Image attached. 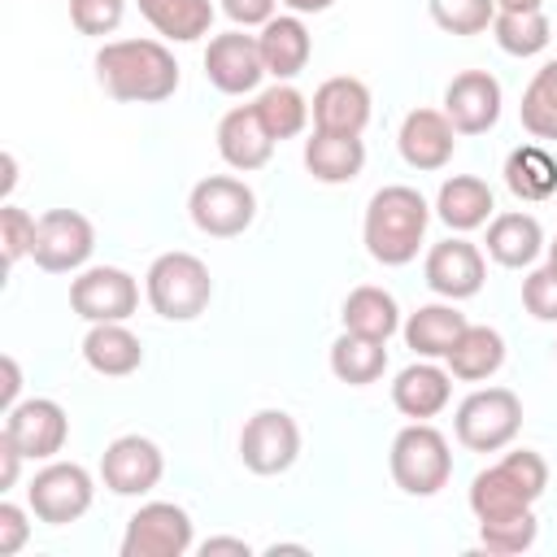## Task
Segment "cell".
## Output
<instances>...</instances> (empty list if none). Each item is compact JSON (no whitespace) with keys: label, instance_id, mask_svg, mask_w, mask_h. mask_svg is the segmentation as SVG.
I'll return each mask as SVG.
<instances>
[{"label":"cell","instance_id":"obj_1","mask_svg":"<svg viewBox=\"0 0 557 557\" xmlns=\"http://www.w3.org/2000/svg\"><path fill=\"white\" fill-rule=\"evenodd\" d=\"M96 78L122 104H161L178 91V61L161 39H113L96 52Z\"/></svg>","mask_w":557,"mask_h":557},{"label":"cell","instance_id":"obj_2","mask_svg":"<svg viewBox=\"0 0 557 557\" xmlns=\"http://www.w3.org/2000/svg\"><path fill=\"white\" fill-rule=\"evenodd\" d=\"M426 222H431V205L422 200V191L405 183H387L366 205V226H361L366 252L379 265H409L422 248Z\"/></svg>","mask_w":557,"mask_h":557},{"label":"cell","instance_id":"obj_3","mask_svg":"<svg viewBox=\"0 0 557 557\" xmlns=\"http://www.w3.org/2000/svg\"><path fill=\"white\" fill-rule=\"evenodd\" d=\"M144 292L152 313H161L165 322H191L209 309L213 300V278L209 265L191 252H161L148 274H144Z\"/></svg>","mask_w":557,"mask_h":557},{"label":"cell","instance_id":"obj_4","mask_svg":"<svg viewBox=\"0 0 557 557\" xmlns=\"http://www.w3.org/2000/svg\"><path fill=\"white\" fill-rule=\"evenodd\" d=\"M387 466H392L396 487L409 492V496H435L453 479L448 440L431 422H409L405 431H396Z\"/></svg>","mask_w":557,"mask_h":557},{"label":"cell","instance_id":"obj_5","mask_svg":"<svg viewBox=\"0 0 557 557\" xmlns=\"http://www.w3.org/2000/svg\"><path fill=\"white\" fill-rule=\"evenodd\" d=\"M453 431L470 453H500L522 431V400L509 387H479L457 405Z\"/></svg>","mask_w":557,"mask_h":557},{"label":"cell","instance_id":"obj_6","mask_svg":"<svg viewBox=\"0 0 557 557\" xmlns=\"http://www.w3.org/2000/svg\"><path fill=\"white\" fill-rule=\"evenodd\" d=\"M187 213L196 222V231L213 235V239H231V235H244L257 218V196L244 178H231V174H209L191 187L187 196Z\"/></svg>","mask_w":557,"mask_h":557},{"label":"cell","instance_id":"obj_7","mask_svg":"<svg viewBox=\"0 0 557 557\" xmlns=\"http://www.w3.org/2000/svg\"><path fill=\"white\" fill-rule=\"evenodd\" d=\"M91 496H96V483L78 461H48L26 487L30 513L39 522H48V527L78 522L91 509Z\"/></svg>","mask_w":557,"mask_h":557},{"label":"cell","instance_id":"obj_8","mask_svg":"<svg viewBox=\"0 0 557 557\" xmlns=\"http://www.w3.org/2000/svg\"><path fill=\"white\" fill-rule=\"evenodd\" d=\"M191 548V518L174 500H148L126 518L122 557H183Z\"/></svg>","mask_w":557,"mask_h":557},{"label":"cell","instance_id":"obj_9","mask_svg":"<svg viewBox=\"0 0 557 557\" xmlns=\"http://www.w3.org/2000/svg\"><path fill=\"white\" fill-rule=\"evenodd\" d=\"M91 248H96V231H91V222L78 209H48V213H39L35 244H30V257H35L39 270H48V274L83 270Z\"/></svg>","mask_w":557,"mask_h":557},{"label":"cell","instance_id":"obj_10","mask_svg":"<svg viewBox=\"0 0 557 557\" xmlns=\"http://www.w3.org/2000/svg\"><path fill=\"white\" fill-rule=\"evenodd\" d=\"M239 457L252 474H283L300 457V426L283 409H257L239 431Z\"/></svg>","mask_w":557,"mask_h":557},{"label":"cell","instance_id":"obj_11","mask_svg":"<svg viewBox=\"0 0 557 557\" xmlns=\"http://www.w3.org/2000/svg\"><path fill=\"white\" fill-rule=\"evenodd\" d=\"M70 309L83 322H126L139 309V283L117 265H91L70 283Z\"/></svg>","mask_w":557,"mask_h":557},{"label":"cell","instance_id":"obj_12","mask_svg":"<svg viewBox=\"0 0 557 557\" xmlns=\"http://www.w3.org/2000/svg\"><path fill=\"white\" fill-rule=\"evenodd\" d=\"M165 474V457L148 435H117L100 457V479L113 496H148Z\"/></svg>","mask_w":557,"mask_h":557},{"label":"cell","instance_id":"obj_13","mask_svg":"<svg viewBox=\"0 0 557 557\" xmlns=\"http://www.w3.org/2000/svg\"><path fill=\"white\" fill-rule=\"evenodd\" d=\"M4 435L30 457V461H52L65 440H70V418L57 400L35 396V400H17L4 413Z\"/></svg>","mask_w":557,"mask_h":557},{"label":"cell","instance_id":"obj_14","mask_svg":"<svg viewBox=\"0 0 557 557\" xmlns=\"http://www.w3.org/2000/svg\"><path fill=\"white\" fill-rule=\"evenodd\" d=\"M205 78H209L222 96L257 91V83L265 78V61H261L257 35H244V30L213 35L209 48H205Z\"/></svg>","mask_w":557,"mask_h":557},{"label":"cell","instance_id":"obj_15","mask_svg":"<svg viewBox=\"0 0 557 557\" xmlns=\"http://www.w3.org/2000/svg\"><path fill=\"white\" fill-rule=\"evenodd\" d=\"M444 117L457 135H483L500 117V83L487 70H461L444 87Z\"/></svg>","mask_w":557,"mask_h":557},{"label":"cell","instance_id":"obj_16","mask_svg":"<svg viewBox=\"0 0 557 557\" xmlns=\"http://www.w3.org/2000/svg\"><path fill=\"white\" fill-rule=\"evenodd\" d=\"M426 287L444 300H470L479 296L483 278H487V265H483V252L470 244V239H444L426 252Z\"/></svg>","mask_w":557,"mask_h":557},{"label":"cell","instance_id":"obj_17","mask_svg":"<svg viewBox=\"0 0 557 557\" xmlns=\"http://www.w3.org/2000/svg\"><path fill=\"white\" fill-rule=\"evenodd\" d=\"M309 117L313 131H331V135H361L370 122V87L361 78L335 74L326 78L313 100H309Z\"/></svg>","mask_w":557,"mask_h":557},{"label":"cell","instance_id":"obj_18","mask_svg":"<svg viewBox=\"0 0 557 557\" xmlns=\"http://www.w3.org/2000/svg\"><path fill=\"white\" fill-rule=\"evenodd\" d=\"M396 148H400L405 165H413V170H444L453 161L457 131L444 117V109H409L400 122Z\"/></svg>","mask_w":557,"mask_h":557},{"label":"cell","instance_id":"obj_19","mask_svg":"<svg viewBox=\"0 0 557 557\" xmlns=\"http://www.w3.org/2000/svg\"><path fill=\"white\" fill-rule=\"evenodd\" d=\"M218 152L231 170L252 174L274 157V135L265 131L257 104H235L222 122H218Z\"/></svg>","mask_w":557,"mask_h":557},{"label":"cell","instance_id":"obj_20","mask_svg":"<svg viewBox=\"0 0 557 557\" xmlns=\"http://www.w3.org/2000/svg\"><path fill=\"white\" fill-rule=\"evenodd\" d=\"M448 400H453V374L440 370V366H431V357L405 366L396 374V383H392V405L405 418H413V422H426V418L444 413Z\"/></svg>","mask_w":557,"mask_h":557},{"label":"cell","instance_id":"obj_21","mask_svg":"<svg viewBox=\"0 0 557 557\" xmlns=\"http://www.w3.org/2000/svg\"><path fill=\"white\" fill-rule=\"evenodd\" d=\"M257 48H261V61H265V74H274L278 83L296 78L309 57H313V39H309V26L300 22V13H278L261 26L257 35Z\"/></svg>","mask_w":557,"mask_h":557},{"label":"cell","instance_id":"obj_22","mask_svg":"<svg viewBox=\"0 0 557 557\" xmlns=\"http://www.w3.org/2000/svg\"><path fill=\"white\" fill-rule=\"evenodd\" d=\"M83 361L104 379H122L144 366V344L126 322H91L83 335Z\"/></svg>","mask_w":557,"mask_h":557},{"label":"cell","instance_id":"obj_23","mask_svg":"<svg viewBox=\"0 0 557 557\" xmlns=\"http://www.w3.org/2000/svg\"><path fill=\"white\" fill-rule=\"evenodd\" d=\"M487 257L505 270H522L531 265L548 244H544V226L531 213H496L487 222Z\"/></svg>","mask_w":557,"mask_h":557},{"label":"cell","instance_id":"obj_24","mask_svg":"<svg viewBox=\"0 0 557 557\" xmlns=\"http://www.w3.org/2000/svg\"><path fill=\"white\" fill-rule=\"evenodd\" d=\"M366 165V144L361 135H331V131H313L305 139V170L318 183H352Z\"/></svg>","mask_w":557,"mask_h":557},{"label":"cell","instance_id":"obj_25","mask_svg":"<svg viewBox=\"0 0 557 557\" xmlns=\"http://www.w3.org/2000/svg\"><path fill=\"white\" fill-rule=\"evenodd\" d=\"M492 209H496L492 187L483 178H474V174L444 178V187L435 196V213H440V222L448 231H474V226H483L492 218Z\"/></svg>","mask_w":557,"mask_h":557},{"label":"cell","instance_id":"obj_26","mask_svg":"<svg viewBox=\"0 0 557 557\" xmlns=\"http://www.w3.org/2000/svg\"><path fill=\"white\" fill-rule=\"evenodd\" d=\"M339 318H344V331L366 335V339H383V344L400 331L396 296H392V292H383V287H374V283L352 287V292H348V300H344V309H339Z\"/></svg>","mask_w":557,"mask_h":557},{"label":"cell","instance_id":"obj_27","mask_svg":"<svg viewBox=\"0 0 557 557\" xmlns=\"http://www.w3.org/2000/svg\"><path fill=\"white\" fill-rule=\"evenodd\" d=\"M448 374L461 383H483L505 366V339L492 326H466L448 348Z\"/></svg>","mask_w":557,"mask_h":557},{"label":"cell","instance_id":"obj_28","mask_svg":"<svg viewBox=\"0 0 557 557\" xmlns=\"http://www.w3.org/2000/svg\"><path fill=\"white\" fill-rule=\"evenodd\" d=\"M470 322H466V313H457L453 309V300L448 305H422V309H413L409 313V322H405V344L418 352V357H448V348L457 344V335L466 331Z\"/></svg>","mask_w":557,"mask_h":557},{"label":"cell","instance_id":"obj_29","mask_svg":"<svg viewBox=\"0 0 557 557\" xmlns=\"http://www.w3.org/2000/svg\"><path fill=\"white\" fill-rule=\"evenodd\" d=\"M535 500L518 487V479L496 461V466H487V470H479L474 479H470V509H474V518L479 522H492V518H513V513H522V509H531Z\"/></svg>","mask_w":557,"mask_h":557},{"label":"cell","instance_id":"obj_30","mask_svg":"<svg viewBox=\"0 0 557 557\" xmlns=\"http://www.w3.org/2000/svg\"><path fill=\"white\" fill-rule=\"evenodd\" d=\"M387 370V344L383 339H366V335H352L344 331L335 344H331V374L348 387H366V383H379Z\"/></svg>","mask_w":557,"mask_h":557},{"label":"cell","instance_id":"obj_31","mask_svg":"<svg viewBox=\"0 0 557 557\" xmlns=\"http://www.w3.org/2000/svg\"><path fill=\"white\" fill-rule=\"evenodd\" d=\"M505 187L518 200H548L557 196V157L540 144H522L505 157Z\"/></svg>","mask_w":557,"mask_h":557},{"label":"cell","instance_id":"obj_32","mask_svg":"<svg viewBox=\"0 0 557 557\" xmlns=\"http://www.w3.org/2000/svg\"><path fill=\"white\" fill-rule=\"evenodd\" d=\"M139 13L148 17V26L174 44H191L200 35H209L213 26V4L209 0H139Z\"/></svg>","mask_w":557,"mask_h":557},{"label":"cell","instance_id":"obj_33","mask_svg":"<svg viewBox=\"0 0 557 557\" xmlns=\"http://www.w3.org/2000/svg\"><path fill=\"white\" fill-rule=\"evenodd\" d=\"M492 35H496L500 52H509V57H535V52L548 48V39H553V22H548L540 9H522V13L496 9V17H492Z\"/></svg>","mask_w":557,"mask_h":557},{"label":"cell","instance_id":"obj_34","mask_svg":"<svg viewBox=\"0 0 557 557\" xmlns=\"http://www.w3.org/2000/svg\"><path fill=\"white\" fill-rule=\"evenodd\" d=\"M522 131L535 139H557V57L535 70V78L522 91Z\"/></svg>","mask_w":557,"mask_h":557},{"label":"cell","instance_id":"obj_35","mask_svg":"<svg viewBox=\"0 0 557 557\" xmlns=\"http://www.w3.org/2000/svg\"><path fill=\"white\" fill-rule=\"evenodd\" d=\"M257 113H261L265 131L274 135V144H278V139H292V135H300V131L309 126V100H305L292 83L265 87V91L257 96Z\"/></svg>","mask_w":557,"mask_h":557},{"label":"cell","instance_id":"obj_36","mask_svg":"<svg viewBox=\"0 0 557 557\" xmlns=\"http://www.w3.org/2000/svg\"><path fill=\"white\" fill-rule=\"evenodd\" d=\"M540 535V522L531 509L513 513V518H492V522H479V544L483 553L492 557H513V553H527Z\"/></svg>","mask_w":557,"mask_h":557},{"label":"cell","instance_id":"obj_37","mask_svg":"<svg viewBox=\"0 0 557 557\" xmlns=\"http://www.w3.org/2000/svg\"><path fill=\"white\" fill-rule=\"evenodd\" d=\"M496 17V0H431V22L448 35H479Z\"/></svg>","mask_w":557,"mask_h":557},{"label":"cell","instance_id":"obj_38","mask_svg":"<svg viewBox=\"0 0 557 557\" xmlns=\"http://www.w3.org/2000/svg\"><path fill=\"white\" fill-rule=\"evenodd\" d=\"M126 0H70V22L78 35H113L122 26Z\"/></svg>","mask_w":557,"mask_h":557},{"label":"cell","instance_id":"obj_39","mask_svg":"<svg viewBox=\"0 0 557 557\" xmlns=\"http://www.w3.org/2000/svg\"><path fill=\"white\" fill-rule=\"evenodd\" d=\"M35 226H39V218H30L26 209H17V205H4L0 209V244H4V261L9 265H17L22 257H30Z\"/></svg>","mask_w":557,"mask_h":557},{"label":"cell","instance_id":"obj_40","mask_svg":"<svg viewBox=\"0 0 557 557\" xmlns=\"http://www.w3.org/2000/svg\"><path fill=\"white\" fill-rule=\"evenodd\" d=\"M522 305H527L531 318L557 322V270L553 265H540L522 278Z\"/></svg>","mask_w":557,"mask_h":557},{"label":"cell","instance_id":"obj_41","mask_svg":"<svg viewBox=\"0 0 557 557\" xmlns=\"http://www.w3.org/2000/svg\"><path fill=\"white\" fill-rule=\"evenodd\" d=\"M500 466L518 479V487H522L531 500H540V496H544V487H548V466H544V457H540V453L518 448V453H505V457H500Z\"/></svg>","mask_w":557,"mask_h":557},{"label":"cell","instance_id":"obj_42","mask_svg":"<svg viewBox=\"0 0 557 557\" xmlns=\"http://www.w3.org/2000/svg\"><path fill=\"white\" fill-rule=\"evenodd\" d=\"M30 540V522H26V509L13 505V500H0V557H13L22 553Z\"/></svg>","mask_w":557,"mask_h":557},{"label":"cell","instance_id":"obj_43","mask_svg":"<svg viewBox=\"0 0 557 557\" xmlns=\"http://www.w3.org/2000/svg\"><path fill=\"white\" fill-rule=\"evenodd\" d=\"M274 4L278 0H222V13L235 22V26H265L274 17Z\"/></svg>","mask_w":557,"mask_h":557},{"label":"cell","instance_id":"obj_44","mask_svg":"<svg viewBox=\"0 0 557 557\" xmlns=\"http://www.w3.org/2000/svg\"><path fill=\"white\" fill-rule=\"evenodd\" d=\"M22 461H26V453H22V448L0 431V487H13V483H17Z\"/></svg>","mask_w":557,"mask_h":557},{"label":"cell","instance_id":"obj_45","mask_svg":"<svg viewBox=\"0 0 557 557\" xmlns=\"http://www.w3.org/2000/svg\"><path fill=\"white\" fill-rule=\"evenodd\" d=\"M0 370H4V396H0V400H4V413H9V409L17 405V392H22V370H17V361H13L9 352L0 357Z\"/></svg>","mask_w":557,"mask_h":557},{"label":"cell","instance_id":"obj_46","mask_svg":"<svg viewBox=\"0 0 557 557\" xmlns=\"http://www.w3.org/2000/svg\"><path fill=\"white\" fill-rule=\"evenodd\" d=\"M200 553H205V557H218V553L248 557L252 548H248V540H235V535H213V540H205V544H200Z\"/></svg>","mask_w":557,"mask_h":557},{"label":"cell","instance_id":"obj_47","mask_svg":"<svg viewBox=\"0 0 557 557\" xmlns=\"http://www.w3.org/2000/svg\"><path fill=\"white\" fill-rule=\"evenodd\" d=\"M292 13H322V9H331L335 0H283Z\"/></svg>","mask_w":557,"mask_h":557},{"label":"cell","instance_id":"obj_48","mask_svg":"<svg viewBox=\"0 0 557 557\" xmlns=\"http://www.w3.org/2000/svg\"><path fill=\"white\" fill-rule=\"evenodd\" d=\"M13 183H17V161H13V152H4V196L13 191Z\"/></svg>","mask_w":557,"mask_h":557},{"label":"cell","instance_id":"obj_49","mask_svg":"<svg viewBox=\"0 0 557 557\" xmlns=\"http://www.w3.org/2000/svg\"><path fill=\"white\" fill-rule=\"evenodd\" d=\"M544 0H496V9H509V13H522V9H540Z\"/></svg>","mask_w":557,"mask_h":557},{"label":"cell","instance_id":"obj_50","mask_svg":"<svg viewBox=\"0 0 557 557\" xmlns=\"http://www.w3.org/2000/svg\"><path fill=\"white\" fill-rule=\"evenodd\" d=\"M548 265H553V270H557V239H553V244H548Z\"/></svg>","mask_w":557,"mask_h":557},{"label":"cell","instance_id":"obj_51","mask_svg":"<svg viewBox=\"0 0 557 557\" xmlns=\"http://www.w3.org/2000/svg\"><path fill=\"white\" fill-rule=\"evenodd\" d=\"M553 352H557V344H553Z\"/></svg>","mask_w":557,"mask_h":557}]
</instances>
